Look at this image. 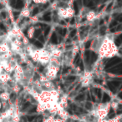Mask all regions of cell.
I'll list each match as a JSON object with an SVG mask.
<instances>
[{
	"mask_svg": "<svg viewBox=\"0 0 122 122\" xmlns=\"http://www.w3.org/2000/svg\"><path fill=\"white\" fill-rule=\"evenodd\" d=\"M59 66H54V65H50L47 67V70H46L45 76L49 79V80H52L57 76V74L59 72Z\"/></svg>",
	"mask_w": 122,
	"mask_h": 122,
	"instance_id": "cell-1",
	"label": "cell"
},
{
	"mask_svg": "<svg viewBox=\"0 0 122 122\" xmlns=\"http://www.w3.org/2000/svg\"><path fill=\"white\" fill-rule=\"evenodd\" d=\"M85 108H86V110H90V111H92V110H93V105H92L91 103H90V102H87V103L85 104Z\"/></svg>",
	"mask_w": 122,
	"mask_h": 122,
	"instance_id": "cell-14",
	"label": "cell"
},
{
	"mask_svg": "<svg viewBox=\"0 0 122 122\" xmlns=\"http://www.w3.org/2000/svg\"><path fill=\"white\" fill-rule=\"evenodd\" d=\"M39 80L40 81V83H44V82L49 81V79H48L47 77L45 76V75H40Z\"/></svg>",
	"mask_w": 122,
	"mask_h": 122,
	"instance_id": "cell-13",
	"label": "cell"
},
{
	"mask_svg": "<svg viewBox=\"0 0 122 122\" xmlns=\"http://www.w3.org/2000/svg\"><path fill=\"white\" fill-rule=\"evenodd\" d=\"M34 30H35V29H34V26H31L29 29V30H28V37H29V39H32V38L34 37Z\"/></svg>",
	"mask_w": 122,
	"mask_h": 122,
	"instance_id": "cell-10",
	"label": "cell"
},
{
	"mask_svg": "<svg viewBox=\"0 0 122 122\" xmlns=\"http://www.w3.org/2000/svg\"><path fill=\"white\" fill-rule=\"evenodd\" d=\"M66 9V12H67V15H68V19H70V18H72L74 16V14H75V10H74V9H72L71 7H68Z\"/></svg>",
	"mask_w": 122,
	"mask_h": 122,
	"instance_id": "cell-9",
	"label": "cell"
},
{
	"mask_svg": "<svg viewBox=\"0 0 122 122\" xmlns=\"http://www.w3.org/2000/svg\"><path fill=\"white\" fill-rule=\"evenodd\" d=\"M95 18H96V14H95V12H94V11H90V12H89L86 15V19L88 21L95 20Z\"/></svg>",
	"mask_w": 122,
	"mask_h": 122,
	"instance_id": "cell-7",
	"label": "cell"
},
{
	"mask_svg": "<svg viewBox=\"0 0 122 122\" xmlns=\"http://www.w3.org/2000/svg\"><path fill=\"white\" fill-rule=\"evenodd\" d=\"M38 20H39L38 16H34V17L31 19V22L32 23H36V22H38Z\"/></svg>",
	"mask_w": 122,
	"mask_h": 122,
	"instance_id": "cell-16",
	"label": "cell"
},
{
	"mask_svg": "<svg viewBox=\"0 0 122 122\" xmlns=\"http://www.w3.org/2000/svg\"><path fill=\"white\" fill-rule=\"evenodd\" d=\"M50 55H51V57H54V58L59 59V58L61 57V55H62V51L58 49H53L52 51H50Z\"/></svg>",
	"mask_w": 122,
	"mask_h": 122,
	"instance_id": "cell-5",
	"label": "cell"
},
{
	"mask_svg": "<svg viewBox=\"0 0 122 122\" xmlns=\"http://www.w3.org/2000/svg\"><path fill=\"white\" fill-rule=\"evenodd\" d=\"M10 50V47H9V44H8L6 42L2 43L0 44V53L1 54H4V53H7Z\"/></svg>",
	"mask_w": 122,
	"mask_h": 122,
	"instance_id": "cell-3",
	"label": "cell"
},
{
	"mask_svg": "<svg viewBox=\"0 0 122 122\" xmlns=\"http://www.w3.org/2000/svg\"><path fill=\"white\" fill-rule=\"evenodd\" d=\"M11 80V76L8 73H2L0 75V83L2 84H6L7 82H9Z\"/></svg>",
	"mask_w": 122,
	"mask_h": 122,
	"instance_id": "cell-2",
	"label": "cell"
},
{
	"mask_svg": "<svg viewBox=\"0 0 122 122\" xmlns=\"http://www.w3.org/2000/svg\"><path fill=\"white\" fill-rule=\"evenodd\" d=\"M58 14H59V16L60 18H63V19H68L66 9H64V8H59V10H58Z\"/></svg>",
	"mask_w": 122,
	"mask_h": 122,
	"instance_id": "cell-6",
	"label": "cell"
},
{
	"mask_svg": "<svg viewBox=\"0 0 122 122\" xmlns=\"http://www.w3.org/2000/svg\"><path fill=\"white\" fill-rule=\"evenodd\" d=\"M50 55H43L40 56L39 59V62L41 65H48L49 63V59H50Z\"/></svg>",
	"mask_w": 122,
	"mask_h": 122,
	"instance_id": "cell-4",
	"label": "cell"
},
{
	"mask_svg": "<svg viewBox=\"0 0 122 122\" xmlns=\"http://www.w3.org/2000/svg\"><path fill=\"white\" fill-rule=\"evenodd\" d=\"M3 71H4V70H3V67L1 66V65H0V75L3 73Z\"/></svg>",
	"mask_w": 122,
	"mask_h": 122,
	"instance_id": "cell-19",
	"label": "cell"
},
{
	"mask_svg": "<svg viewBox=\"0 0 122 122\" xmlns=\"http://www.w3.org/2000/svg\"><path fill=\"white\" fill-rule=\"evenodd\" d=\"M78 52H79V47H78V46H75V47L74 48V49H73V54H76Z\"/></svg>",
	"mask_w": 122,
	"mask_h": 122,
	"instance_id": "cell-17",
	"label": "cell"
},
{
	"mask_svg": "<svg viewBox=\"0 0 122 122\" xmlns=\"http://www.w3.org/2000/svg\"><path fill=\"white\" fill-rule=\"evenodd\" d=\"M21 15L24 18H29V15H30V11L28 9H24V10H22V12H21Z\"/></svg>",
	"mask_w": 122,
	"mask_h": 122,
	"instance_id": "cell-11",
	"label": "cell"
},
{
	"mask_svg": "<svg viewBox=\"0 0 122 122\" xmlns=\"http://www.w3.org/2000/svg\"><path fill=\"white\" fill-rule=\"evenodd\" d=\"M0 99L3 100V101L6 102L10 99V95H9V93L8 92H3V93L0 94Z\"/></svg>",
	"mask_w": 122,
	"mask_h": 122,
	"instance_id": "cell-8",
	"label": "cell"
},
{
	"mask_svg": "<svg viewBox=\"0 0 122 122\" xmlns=\"http://www.w3.org/2000/svg\"><path fill=\"white\" fill-rule=\"evenodd\" d=\"M34 1V3H35V4H40L41 3V0H33Z\"/></svg>",
	"mask_w": 122,
	"mask_h": 122,
	"instance_id": "cell-18",
	"label": "cell"
},
{
	"mask_svg": "<svg viewBox=\"0 0 122 122\" xmlns=\"http://www.w3.org/2000/svg\"><path fill=\"white\" fill-rule=\"evenodd\" d=\"M14 79L17 82L22 80L23 79V74H19L18 72H14Z\"/></svg>",
	"mask_w": 122,
	"mask_h": 122,
	"instance_id": "cell-12",
	"label": "cell"
},
{
	"mask_svg": "<svg viewBox=\"0 0 122 122\" xmlns=\"http://www.w3.org/2000/svg\"><path fill=\"white\" fill-rule=\"evenodd\" d=\"M2 106H3V104L1 103V101H0V110H1V108H2Z\"/></svg>",
	"mask_w": 122,
	"mask_h": 122,
	"instance_id": "cell-20",
	"label": "cell"
},
{
	"mask_svg": "<svg viewBox=\"0 0 122 122\" xmlns=\"http://www.w3.org/2000/svg\"><path fill=\"white\" fill-rule=\"evenodd\" d=\"M13 91H14V93H19V92L20 91V87H19L18 85H15L14 87H13Z\"/></svg>",
	"mask_w": 122,
	"mask_h": 122,
	"instance_id": "cell-15",
	"label": "cell"
}]
</instances>
